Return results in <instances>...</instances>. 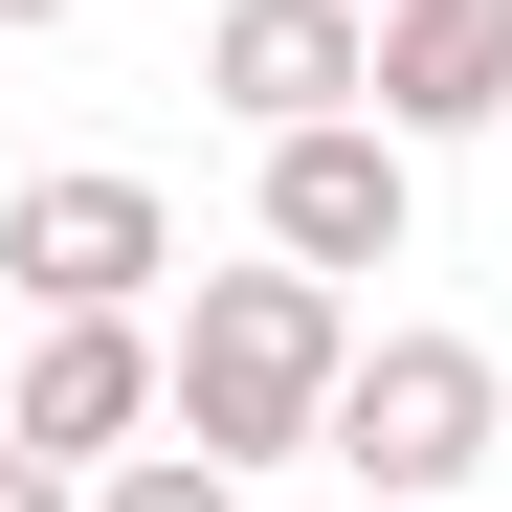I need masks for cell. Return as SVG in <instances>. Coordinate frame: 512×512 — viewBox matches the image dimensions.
Here are the masks:
<instances>
[{"instance_id": "6da1fadb", "label": "cell", "mask_w": 512, "mask_h": 512, "mask_svg": "<svg viewBox=\"0 0 512 512\" xmlns=\"http://www.w3.org/2000/svg\"><path fill=\"white\" fill-rule=\"evenodd\" d=\"M179 446H223V468H290V446H334V379H357V312H334V268H201L179 290Z\"/></svg>"}, {"instance_id": "7a4b0ae2", "label": "cell", "mask_w": 512, "mask_h": 512, "mask_svg": "<svg viewBox=\"0 0 512 512\" xmlns=\"http://www.w3.org/2000/svg\"><path fill=\"white\" fill-rule=\"evenodd\" d=\"M490 423H512L490 334H357V379H334V468H357V512H468Z\"/></svg>"}, {"instance_id": "3957f363", "label": "cell", "mask_w": 512, "mask_h": 512, "mask_svg": "<svg viewBox=\"0 0 512 512\" xmlns=\"http://www.w3.org/2000/svg\"><path fill=\"white\" fill-rule=\"evenodd\" d=\"M156 268H179V201H156L134 156H67V179L0 201V290H23V312H134Z\"/></svg>"}, {"instance_id": "277c9868", "label": "cell", "mask_w": 512, "mask_h": 512, "mask_svg": "<svg viewBox=\"0 0 512 512\" xmlns=\"http://www.w3.org/2000/svg\"><path fill=\"white\" fill-rule=\"evenodd\" d=\"M401 223H423V134L401 112H312V134H268V245L290 268H401Z\"/></svg>"}, {"instance_id": "5b68a950", "label": "cell", "mask_w": 512, "mask_h": 512, "mask_svg": "<svg viewBox=\"0 0 512 512\" xmlns=\"http://www.w3.org/2000/svg\"><path fill=\"white\" fill-rule=\"evenodd\" d=\"M23 423L45 468H134V423H179V357H156L134 312H23Z\"/></svg>"}, {"instance_id": "8992f818", "label": "cell", "mask_w": 512, "mask_h": 512, "mask_svg": "<svg viewBox=\"0 0 512 512\" xmlns=\"http://www.w3.org/2000/svg\"><path fill=\"white\" fill-rule=\"evenodd\" d=\"M201 90H223L245 134L379 112V0H223V23H201Z\"/></svg>"}, {"instance_id": "52a82bcc", "label": "cell", "mask_w": 512, "mask_h": 512, "mask_svg": "<svg viewBox=\"0 0 512 512\" xmlns=\"http://www.w3.org/2000/svg\"><path fill=\"white\" fill-rule=\"evenodd\" d=\"M379 112L446 156V134H490L512 112V0H379Z\"/></svg>"}, {"instance_id": "ba28073f", "label": "cell", "mask_w": 512, "mask_h": 512, "mask_svg": "<svg viewBox=\"0 0 512 512\" xmlns=\"http://www.w3.org/2000/svg\"><path fill=\"white\" fill-rule=\"evenodd\" d=\"M90 512H245V468L223 446H134V468H90Z\"/></svg>"}, {"instance_id": "9c48e42d", "label": "cell", "mask_w": 512, "mask_h": 512, "mask_svg": "<svg viewBox=\"0 0 512 512\" xmlns=\"http://www.w3.org/2000/svg\"><path fill=\"white\" fill-rule=\"evenodd\" d=\"M0 512H90V468H45L23 423H0Z\"/></svg>"}, {"instance_id": "30bf717a", "label": "cell", "mask_w": 512, "mask_h": 512, "mask_svg": "<svg viewBox=\"0 0 512 512\" xmlns=\"http://www.w3.org/2000/svg\"><path fill=\"white\" fill-rule=\"evenodd\" d=\"M0 23H90V0H0Z\"/></svg>"}, {"instance_id": "8fae6325", "label": "cell", "mask_w": 512, "mask_h": 512, "mask_svg": "<svg viewBox=\"0 0 512 512\" xmlns=\"http://www.w3.org/2000/svg\"><path fill=\"white\" fill-rule=\"evenodd\" d=\"M0 401H23V312H0Z\"/></svg>"}, {"instance_id": "7c38bea8", "label": "cell", "mask_w": 512, "mask_h": 512, "mask_svg": "<svg viewBox=\"0 0 512 512\" xmlns=\"http://www.w3.org/2000/svg\"><path fill=\"white\" fill-rule=\"evenodd\" d=\"M0 201H23V156H0Z\"/></svg>"}]
</instances>
